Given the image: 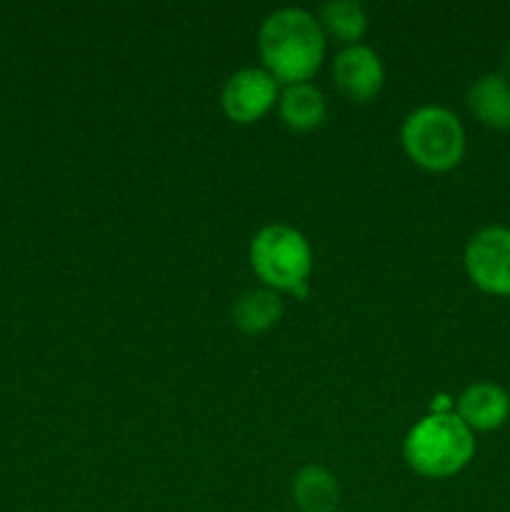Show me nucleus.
Segmentation results:
<instances>
[{
    "instance_id": "obj_12",
    "label": "nucleus",
    "mask_w": 510,
    "mask_h": 512,
    "mask_svg": "<svg viewBox=\"0 0 510 512\" xmlns=\"http://www.w3.org/2000/svg\"><path fill=\"white\" fill-rule=\"evenodd\" d=\"M233 323L243 333L258 335L273 328L283 315V303H280L275 290H248L240 295L233 305Z\"/></svg>"
},
{
    "instance_id": "obj_2",
    "label": "nucleus",
    "mask_w": 510,
    "mask_h": 512,
    "mask_svg": "<svg viewBox=\"0 0 510 512\" xmlns=\"http://www.w3.org/2000/svg\"><path fill=\"white\" fill-rule=\"evenodd\" d=\"M403 455L405 463L423 478H450L473 460V430L458 418V413H430L408 433Z\"/></svg>"
},
{
    "instance_id": "obj_5",
    "label": "nucleus",
    "mask_w": 510,
    "mask_h": 512,
    "mask_svg": "<svg viewBox=\"0 0 510 512\" xmlns=\"http://www.w3.org/2000/svg\"><path fill=\"white\" fill-rule=\"evenodd\" d=\"M465 270L483 293L510 295V230L500 225L478 230L465 245Z\"/></svg>"
},
{
    "instance_id": "obj_3",
    "label": "nucleus",
    "mask_w": 510,
    "mask_h": 512,
    "mask_svg": "<svg viewBox=\"0 0 510 512\" xmlns=\"http://www.w3.org/2000/svg\"><path fill=\"white\" fill-rule=\"evenodd\" d=\"M400 140L415 165L433 173L455 168L465 153V130L450 110L425 105L405 118Z\"/></svg>"
},
{
    "instance_id": "obj_9",
    "label": "nucleus",
    "mask_w": 510,
    "mask_h": 512,
    "mask_svg": "<svg viewBox=\"0 0 510 512\" xmlns=\"http://www.w3.org/2000/svg\"><path fill=\"white\" fill-rule=\"evenodd\" d=\"M468 108L483 125L510 130V80L503 75H483L468 90Z\"/></svg>"
},
{
    "instance_id": "obj_13",
    "label": "nucleus",
    "mask_w": 510,
    "mask_h": 512,
    "mask_svg": "<svg viewBox=\"0 0 510 512\" xmlns=\"http://www.w3.org/2000/svg\"><path fill=\"white\" fill-rule=\"evenodd\" d=\"M318 23L325 33L333 35L335 40L350 48V45H358V40L363 38L368 18H365L363 5L355 3V0H330L320 8Z\"/></svg>"
},
{
    "instance_id": "obj_7",
    "label": "nucleus",
    "mask_w": 510,
    "mask_h": 512,
    "mask_svg": "<svg viewBox=\"0 0 510 512\" xmlns=\"http://www.w3.org/2000/svg\"><path fill=\"white\" fill-rule=\"evenodd\" d=\"M385 70L378 53L368 45H350L335 58L333 80L345 98L368 103L383 88Z\"/></svg>"
},
{
    "instance_id": "obj_10",
    "label": "nucleus",
    "mask_w": 510,
    "mask_h": 512,
    "mask_svg": "<svg viewBox=\"0 0 510 512\" xmlns=\"http://www.w3.org/2000/svg\"><path fill=\"white\" fill-rule=\"evenodd\" d=\"M278 108H280V118H283V123L288 125V128L300 130V133L323 125L325 113H328L323 93L310 83L285 85Z\"/></svg>"
},
{
    "instance_id": "obj_1",
    "label": "nucleus",
    "mask_w": 510,
    "mask_h": 512,
    "mask_svg": "<svg viewBox=\"0 0 510 512\" xmlns=\"http://www.w3.org/2000/svg\"><path fill=\"white\" fill-rule=\"evenodd\" d=\"M265 70L278 83H308L325 55V33L318 20L300 8L275 10L258 33Z\"/></svg>"
},
{
    "instance_id": "obj_4",
    "label": "nucleus",
    "mask_w": 510,
    "mask_h": 512,
    "mask_svg": "<svg viewBox=\"0 0 510 512\" xmlns=\"http://www.w3.org/2000/svg\"><path fill=\"white\" fill-rule=\"evenodd\" d=\"M250 265L268 288L303 293L313 268V253L300 230L265 225L250 243Z\"/></svg>"
},
{
    "instance_id": "obj_8",
    "label": "nucleus",
    "mask_w": 510,
    "mask_h": 512,
    "mask_svg": "<svg viewBox=\"0 0 510 512\" xmlns=\"http://www.w3.org/2000/svg\"><path fill=\"white\" fill-rule=\"evenodd\" d=\"M458 418L470 430H498L510 418V398L493 383H475L458 398Z\"/></svg>"
},
{
    "instance_id": "obj_6",
    "label": "nucleus",
    "mask_w": 510,
    "mask_h": 512,
    "mask_svg": "<svg viewBox=\"0 0 510 512\" xmlns=\"http://www.w3.org/2000/svg\"><path fill=\"white\" fill-rule=\"evenodd\" d=\"M278 98V80L265 68H243L223 85V110L235 123H255Z\"/></svg>"
},
{
    "instance_id": "obj_11",
    "label": "nucleus",
    "mask_w": 510,
    "mask_h": 512,
    "mask_svg": "<svg viewBox=\"0 0 510 512\" xmlns=\"http://www.w3.org/2000/svg\"><path fill=\"white\" fill-rule=\"evenodd\" d=\"M293 498L303 512H335L340 485L335 475L320 465H305L293 478Z\"/></svg>"
},
{
    "instance_id": "obj_14",
    "label": "nucleus",
    "mask_w": 510,
    "mask_h": 512,
    "mask_svg": "<svg viewBox=\"0 0 510 512\" xmlns=\"http://www.w3.org/2000/svg\"><path fill=\"white\" fill-rule=\"evenodd\" d=\"M335 512H340V510H335Z\"/></svg>"
}]
</instances>
